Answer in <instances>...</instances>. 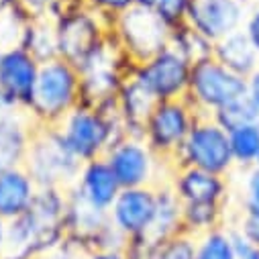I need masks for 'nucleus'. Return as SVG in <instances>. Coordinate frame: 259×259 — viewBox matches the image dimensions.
<instances>
[{
	"label": "nucleus",
	"instance_id": "c756f323",
	"mask_svg": "<svg viewBox=\"0 0 259 259\" xmlns=\"http://www.w3.org/2000/svg\"><path fill=\"white\" fill-rule=\"evenodd\" d=\"M192 0H155L153 11L169 25V29L186 23Z\"/></svg>",
	"mask_w": 259,
	"mask_h": 259
},
{
	"label": "nucleus",
	"instance_id": "c9c22d12",
	"mask_svg": "<svg viewBox=\"0 0 259 259\" xmlns=\"http://www.w3.org/2000/svg\"><path fill=\"white\" fill-rule=\"evenodd\" d=\"M243 33L247 35V39L251 41V45L259 53V3L251 5L249 15H247L245 25H243Z\"/></svg>",
	"mask_w": 259,
	"mask_h": 259
},
{
	"label": "nucleus",
	"instance_id": "f257e3e1",
	"mask_svg": "<svg viewBox=\"0 0 259 259\" xmlns=\"http://www.w3.org/2000/svg\"><path fill=\"white\" fill-rule=\"evenodd\" d=\"M55 128L68 149L82 163L104 157L108 147L126 135L116 100L104 106L78 104Z\"/></svg>",
	"mask_w": 259,
	"mask_h": 259
},
{
	"label": "nucleus",
	"instance_id": "ea45409f",
	"mask_svg": "<svg viewBox=\"0 0 259 259\" xmlns=\"http://www.w3.org/2000/svg\"><path fill=\"white\" fill-rule=\"evenodd\" d=\"M3 112H5V108H0V122H3Z\"/></svg>",
	"mask_w": 259,
	"mask_h": 259
},
{
	"label": "nucleus",
	"instance_id": "412c9836",
	"mask_svg": "<svg viewBox=\"0 0 259 259\" xmlns=\"http://www.w3.org/2000/svg\"><path fill=\"white\" fill-rule=\"evenodd\" d=\"M214 59L243 78L251 76L259 68V53L255 51L243 29L214 43Z\"/></svg>",
	"mask_w": 259,
	"mask_h": 259
},
{
	"label": "nucleus",
	"instance_id": "393cba45",
	"mask_svg": "<svg viewBox=\"0 0 259 259\" xmlns=\"http://www.w3.org/2000/svg\"><path fill=\"white\" fill-rule=\"evenodd\" d=\"M169 45L176 51H180L192 66L198 61L214 57V43L210 39H206L204 35H200L198 31H194L188 23H182L171 29Z\"/></svg>",
	"mask_w": 259,
	"mask_h": 259
},
{
	"label": "nucleus",
	"instance_id": "b1692460",
	"mask_svg": "<svg viewBox=\"0 0 259 259\" xmlns=\"http://www.w3.org/2000/svg\"><path fill=\"white\" fill-rule=\"evenodd\" d=\"M229 145L235 167L239 169L255 167L259 157V120L241 124L229 131Z\"/></svg>",
	"mask_w": 259,
	"mask_h": 259
},
{
	"label": "nucleus",
	"instance_id": "9d476101",
	"mask_svg": "<svg viewBox=\"0 0 259 259\" xmlns=\"http://www.w3.org/2000/svg\"><path fill=\"white\" fill-rule=\"evenodd\" d=\"M192 63L176 51L171 45L155 53L153 57L137 63L133 70V78L157 100H178L186 98L190 86Z\"/></svg>",
	"mask_w": 259,
	"mask_h": 259
},
{
	"label": "nucleus",
	"instance_id": "79ce46f5",
	"mask_svg": "<svg viewBox=\"0 0 259 259\" xmlns=\"http://www.w3.org/2000/svg\"><path fill=\"white\" fill-rule=\"evenodd\" d=\"M255 259H259V249H257V255H255Z\"/></svg>",
	"mask_w": 259,
	"mask_h": 259
},
{
	"label": "nucleus",
	"instance_id": "a211bd4d",
	"mask_svg": "<svg viewBox=\"0 0 259 259\" xmlns=\"http://www.w3.org/2000/svg\"><path fill=\"white\" fill-rule=\"evenodd\" d=\"M74 186L80 190V194L90 204H94L96 208L106 210V212L110 210L112 202L116 200V196L122 190L114 171L110 169V165L104 157L84 161Z\"/></svg>",
	"mask_w": 259,
	"mask_h": 259
},
{
	"label": "nucleus",
	"instance_id": "2eb2a0df",
	"mask_svg": "<svg viewBox=\"0 0 259 259\" xmlns=\"http://www.w3.org/2000/svg\"><path fill=\"white\" fill-rule=\"evenodd\" d=\"M66 194H68V208H66L68 241L76 243L86 253H90L96 237L110 223V217L106 210H100L94 204H90L76 186H70Z\"/></svg>",
	"mask_w": 259,
	"mask_h": 259
},
{
	"label": "nucleus",
	"instance_id": "f3484780",
	"mask_svg": "<svg viewBox=\"0 0 259 259\" xmlns=\"http://www.w3.org/2000/svg\"><path fill=\"white\" fill-rule=\"evenodd\" d=\"M39 186L25 169V165H15L0 171V219L13 221L29 212L35 202Z\"/></svg>",
	"mask_w": 259,
	"mask_h": 259
},
{
	"label": "nucleus",
	"instance_id": "9b49d317",
	"mask_svg": "<svg viewBox=\"0 0 259 259\" xmlns=\"http://www.w3.org/2000/svg\"><path fill=\"white\" fill-rule=\"evenodd\" d=\"M41 63L23 47L0 51V108H25L31 102Z\"/></svg>",
	"mask_w": 259,
	"mask_h": 259
},
{
	"label": "nucleus",
	"instance_id": "bb28decb",
	"mask_svg": "<svg viewBox=\"0 0 259 259\" xmlns=\"http://www.w3.org/2000/svg\"><path fill=\"white\" fill-rule=\"evenodd\" d=\"M29 21L31 17L17 5V0L11 7L0 11V51L21 47Z\"/></svg>",
	"mask_w": 259,
	"mask_h": 259
},
{
	"label": "nucleus",
	"instance_id": "0eeeda50",
	"mask_svg": "<svg viewBox=\"0 0 259 259\" xmlns=\"http://www.w3.org/2000/svg\"><path fill=\"white\" fill-rule=\"evenodd\" d=\"M55 33L57 55L78 70L106 41L110 35V23L82 3L55 19Z\"/></svg>",
	"mask_w": 259,
	"mask_h": 259
},
{
	"label": "nucleus",
	"instance_id": "37998d69",
	"mask_svg": "<svg viewBox=\"0 0 259 259\" xmlns=\"http://www.w3.org/2000/svg\"><path fill=\"white\" fill-rule=\"evenodd\" d=\"M257 167H259V157H257Z\"/></svg>",
	"mask_w": 259,
	"mask_h": 259
},
{
	"label": "nucleus",
	"instance_id": "4c0bfd02",
	"mask_svg": "<svg viewBox=\"0 0 259 259\" xmlns=\"http://www.w3.org/2000/svg\"><path fill=\"white\" fill-rule=\"evenodd\" d=\"M5 229H7V221L0 219V257H3V247H5Z\"/></svg>",
	"mask_w": 259,
	"mask_h": 259
},
{
	"label": "nucleus",
	"instance_id": "423d86ee",
	"mask_svg": "<svg viewBox=\"0 0 259 259\" xmlns=\"http://www.w3.org/2000/svg\"><path fill=\"white\" fill-rule=\"evenodd\" d=\"M110 33L131 61L143 63L169 45L171 29L153 9L135 5L112 21Z\"/></svg>",
	"mask_w": 259,
	"mask_h": 259
},
{
	"label": "nucleus",
	"instance_id": "e433bc0d",
	"mask_svg": "<svg viewBox=\"0 0 259 259\" xmlns=\"http://www.w3.org/2000/svg\"><path fill=\"white\" fill-rule=\"evenodd\" d=\"M247 98L259 110V68L251 76H247Z\"/></svg>",
	"mask_w": 259,
	"mask_h": 259
},
{
	"label": "nucleus",
	"instance_id": "7c9ffc66",
	"mask_svg": "<svg viewBox=\"0 0 259 259\" xmlns=\"http://www.w3.org/2000/svg\"><path fill=\"white\" fill-rule=\"evenodd\" d=\"M235 229L241 231L251 243H255L259 247V204H245L243 202L239 225Z\"/></svg>",
	"mask_w": 259,
	"mask_h": 259
},
{
	"label": "nucleus",
	"instance_id": "dca6fc26",
	"mask_svg": "<svg viewBox=\"0 0 259 259\" xmlns=\"http://www.w3.org/2000/svg\"><path fill=\"white\" fill-rule=\"evenodd\" d=\"M37 122L25 108H5L0 122V171L23 165Z\"/></svg>",
	"mask_w": 259,
	"mask_h": 259
},
{
	"label": "nucleus",
	"instance_id": "cd10ccee",
	"mask_svg": "<svg viewBox=\"0 0 259 259\" xmlns=\"http://www.w3.org/2000/svg\"><path fill=\"white\" fill-rule=\"evenodd\" d=\"M212 118L229 133V131H233V128H237L241 124H249V122L259 120V110L253 106V102L247 96H243V98L227 104L219 112H214Z\"/></svg>",
	"mask_w": 259,
	"mask_h": 259
},
{
	"label": "nucleus",
	"instance_id": "aec40b11",
	"mask_svg": "<svg viewBox=\"0 0 259 259\" xmlns=\"http://www.w3.org/2000/svg\"><path fill=\"white\" fill-rule=\"evenodd\" d=\"M157 190V204H155V214L151 221V227L145 235V243L149 247H155L171 237H178L184 233V221H182V202L176 196L169 184H161L155 188Z\"/></svg>",
	"mask_w": 259,
	"mask_h": 259
},
{
	"label": "nucleus",
	"instance_id": "a878e982",
	"mask_svg": "<svg viewBox=\"0 0 259 259\" xmlns=\"http://www.w3.org/2000/svg\"><path fill=\"white\" fill-rule=\"evenodd\" d=\"M194 259H237L231 227H219L194 237Z\"/></svg>",
	"mask_w": 259,
	"mask_h": 259
},
{
	"label": "nucleus",
	"instance_id": "39448f33",
	"mask_svg": "<svg viewBox=\"0 0 259 259\" xmlns=\"http://www.w3.org/2000/svg\"><path fill=\"white\" fill-rule=\"evenodd\" d=\"M243 96H247V78L231 72L214 57L192 66L186 100L198 114L212 116Z\"/></svg>",
	"mask_w": 259,
	"mask_h": 259
},
{
	"label": "nucleus",
	"instance_id": "20e7f679",
	"mask_svg": "<svg viewBox=\"0 0 259 259\" xmlns=\"http://www.w3.org/2000/svg\"><path fill=\"white\" fill-rule=\"evenodd\" d=\"M176 167H198L219 176H229L235 169L229 133L212 116L200 114L171 161V169Z\"/></svg>",
	"mask_w": 259,
	"mask_h": 259
},
{
	"label": "nucleus",
	"instance_id": "4be33fe9",
	"mask_svg": "<svg viewBox=\"0 0 259 259\" xmlns=\"http://www.w3.org/2000/svg\"><path fill=\"white\" fill-rule=\"evenodd\" d=\"M21 47L27 49L39 63L59 57L57 55V33L55 21L49 17H35L29 21Z\"/></svg>",
	"mask_w": 259,
	"mask_h": 259
},
{
	"label": "nucleus",
	"instance_id": "2f4dec72",
	"mask_svg": "<svg viewBox=\"0 0 259 259\" xmlns=\"http://www.w3.org/2000/svg\"><path fill=\"white\" fill-rule=\"evenodd\" d=\"M84 3L88 9H92L94 13H98L100 17H104L112 25V21L118 15H122L124 11L135 7L137 0H84Z\"/></svg>",
	"mask_w": 259,
	"mask_h": 259
},
{
	"label": "nucleus",
	"instance_id": "58836bf2",
	"mask_svg": "<svg viewBox=\"0 0 259 259\" xmlns=\"http://www.w3.org/2000/svg\"><path fill=\"white\" fill-rule=\"evenodd\" d=\"M137 5H141V7H147V9H153L155 0H137Z\"/></svg>",
	"mask_w": 259,
	"mask_h": 259
},
{
	"label": "nucleus",
	"instance_id": "473e14b6",
	"mask_svg": "<svg viewBox=\"0 0 259 259\" xmlns=\"http://www.w3.org/2000/svg\"><path fill=\"white\" fill-rule=\"evenodd\" d=\"M243 202L245 204H259V167L245 169L243 180Z\"/></svg>",
	"mask_w": 259,
	"mask_h": 259
},
{
	"label": "nucleus",
	"instance_id": "5701e85b",
	"mask_svg": "<svg viewBox=\"0 0 259 259\" xmlns=\"http://www.w3.org/2000/svg\"><path fill=\"white\" fill-rule=\"evenodd\" d=\"M182 221H184V233L190 237H198L202 233H208L212 229L225 227V208L227 204L217 202H192L182 204Z\"/></svg>",
	"mask_w": 259,
	"mask_h": 259
},
{
	"label": "nucleus",
	"instance_id": "6e6552de",
	"mask_svg": "<svg viewBox=\"0 0 259 259\" xmlns=\"http://www.w3.org/2000/svg\"><path fill=\"white\" fill-rule=\"evenodd\" d=\"M198 116L186 98L157 102L145 122L143 141L161 161L171 165Z\"/></svg>",
	"mask_w": 259,
	"mask_h": 259
},
{
	"label": "nucleus",
	"instance_id": "a19ab883",
	"mask_svg": "<svg viewBox=\"0 0 259 259\" xmlns=\"http://www.w3.org/2000/svg\"><path fill=\"white\" fill-rule=\"evenodd\" d=\"M249 3H251V5H255V3H259V0H249Z\"/></svg>",
	"mask_w": 259,
	"mask_h": 259
},
{
	"label": "nucleus",
	"instance_id": "f8f14e48",
	"mask_svg": "<svg viewBox=\"0 0 259 259\" xmlns=\"http://www.w3.org/2000/svg\"><path fill=\"white\" fill-rule=\"evenodd\" d=\"M249 9V0H192L186 23L217 43L243 29Z\"/></svg>",
	"mask_w": 259,
	"mask_h": 259
},
{
	"label": "nucleus",
	"instance_id": "6ab92c4d",
	"mask_svg": "<svg viewBox=\"0 0 259 259\" xmlns=\"http://www.w3.org/2000/svg\"><path fill=\"white\" fill-rule=\"evenodd\" d=\"M116 104H118V114H120V120L124 126V133L128 137L143 139L145 122H147L153 106L157 104V100L131 76L122 84Z\"/></svg>",
	"mask_w": 259,
	"mask_h": 259
},
{
	"label": "nucleus",
	"instance_id": "f03ea898",
	"mask_svg": "<svg viewBox=\"0 0 259 259\" xmlns=\"http://www.w3.org/2000/svg\"><path fill=\"white\" fill-rule=\"evenodd\" d=\"M82 100L80 72L70 61L55 57L43 61L27 112L37 126H57Z\"/></svg>",
	"mask_w": 259,
	"mask_h": 259
},
{
	"label": "nucleus",
	"instance_id": "ddd939ff",
	"mask_svg": "<svg viewBox=\"0 0 259 259\" xmlns=\"http://www.w3.org/2000/svg\"><path fill=\"white\" fill-rule=\"evenodd\" d=\"M157 204V190L153 186L122 188L112 202L108 217L110 223L126 237L135 239L149 231Z\"/></svg>",
	"mask_w": 259,
	"mask_h": 259
},
{
	"label": "nucleus",
	"instance_id": "f704fd0d",
	"mask_svg": "<svg viewBox=\"0 0 259 259\" xmlns=\"http://www.w3.org/2000/svg\"><path fill=\"white\" fill-rule=\"evenodd\" d=\"M231 235H233V247H235V255L237 259H255L257 255V245L251 243L241 231H237L235 227H231Z\"/></svg>",
	"mask_w": 259,
	"mask_h": 259
},
{
	"label": "nucleus",
	"instance_id": "1a4fd4ad",
	"mask_svg": "<svg viewBox=\"0 0 259 259\" xmlns=\"http://www.w3.org/2000/svg\"><path fill=\"white\" fill-rule=\"evenodd\" d=\"M104 159L114 171L120 188H157L161 184H167L163 178H159V171L163 167H171L169 163L161 161L143 139L128 135L112 143L104 153Z\"/></svg>",
	"mask_w": 259,
	"mask_h": 259
},
{
	"label": "nucleus",
	"instance_id": "72a5a7b5",
	"mask_svg": "<svg viewBox=\"0 0 259 259\" xmlns=\"http://www.w3.org/2000/svg\"><path fill=\"white\" fill-rule=\"evenodd\" d=\"M86 257H88V253L82 247H78L76 243L66 239V243H63V245H59L53 251H47V253L39 255L37 259H86Z\"/></svg>",
	"mask_w": 259,
	"mask_h": 259
},
{
	"label": "nucleus",
	"instance_id": "4468645a",
	"mask_svg": "<svg viewBox=\"0 0 259 259\" xmlns=\"http://www.w3.org/2000/svg\"><path fill=\"white\" fill-rule=\"evenodd\" d=\"M171 190L182 204L192 202H217L227 204L229 200V180L227 176H219L212 171H204L198 167H176L171 169L169 182Z\"/></svg>",
	"mask_w": 259,
	"mask_h": 259
},
{
	"label": "nucleus",
	"instance_id": "c85d7f7f",
	"mask_svg": "<svg viewBox=\"0 0 259 259\" xmlns=\"http://www.w3.org/2000/svg\"><path fill=\"white\" fill-rule=\"evenodd\" d=\"M145 259H194V237L186 233L171 237L151 247Z\"/></svg>",
	"mask_w": 259,
	"mask_h": 259
},
{
	"label": "nucleus",
	"instance_id": "7ed1b4c3",
	"mask_svg": "<svg viewBox=\"0 0 259 259\" xmlns=\"http://www.w3.org/2000/svg\"><path fill=\"white\" fill-rule=\"evenodd\" d=\"M23 165L39 188L68 190L76 184L82 161L68 149L55 126H37Z\"/></svg>",
	"mask_w": 259,
	"mask_h": 259
}]
</instances>
